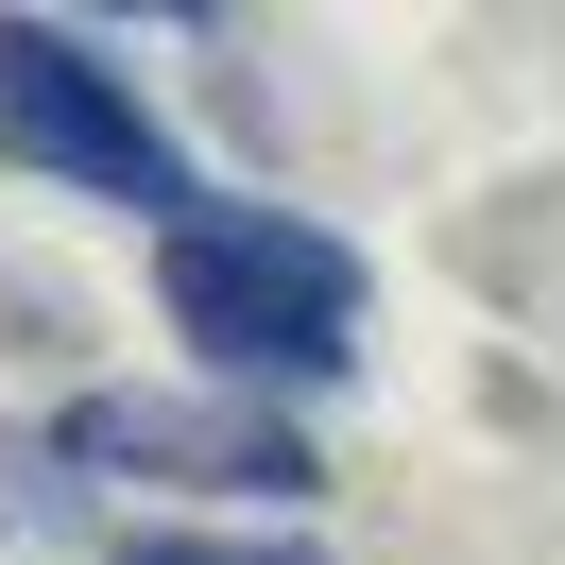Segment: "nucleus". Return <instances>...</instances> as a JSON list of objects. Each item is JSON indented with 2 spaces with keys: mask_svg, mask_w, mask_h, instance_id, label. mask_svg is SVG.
<instances>
[{
  "mask_svg": "<svg viewBox=\"0 0 565 565\" xmlns=\"http://www.w3.org/2000/svg\"><path fill=\"white\" fill-rule=\"evenodd\" d=\"M154 309H172V343L206 360L223 394H326V377H360V257L326 241V223H291V206H189L172 241H154Z\"/></svg>",
  "mask_w": 565,
  "mask_h": 565,
  "instance_id": "1",
  "label": "nucleus"
},
{
  "mask_svg": "<svg viewBox=\"0 0 565 565\" xmlns=\"http://www.w3.org/2000/svg\"><path fill=\"white\" fill-rule=\"evenodd\" d=\"M0 154L52 172V189H86V206H138L154 241L206 206V172L172 154V120L138 104V70H104L70 18H0Z\"/></svg>",
  "mask_w": 565,
  "mask_h": 565,
  "instance_id": "2",
  "label": "nucleus"
},
{
  "mask_svg": "<svg viewBox=\"0 0 565 565\" xmlns=\"http://www.w3.org/2000/svg\"><path fill=\"white\" fill-rule=\"evenodd\" d=\"M120 565H309V548H223V531H120Z\"/></svg>",
  "mask_w": 565,
  "mask_h": 565,
  "instance_id": "4",
  "label": "nucleus"
},
{
  "mask_svg": "<svg viewBox=\"0 0 565 565\" xmlns=\"http://www.w3.org/2000/svg\"><path fill=\"white\" fill-rule=\"evenodd\" d=\"M52 446L104 462V480H206V497H309V480H326L257 394H86Z\"/></svg>",
  "mask_w": 565,
  "mask_h": 565,
  "instance_id": "3",
  "label": "nucleus"
}]
</instances>
